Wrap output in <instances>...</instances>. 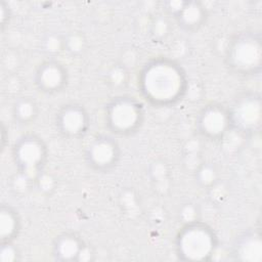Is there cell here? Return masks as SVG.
Instances as JSON below:
<instances>
[{"mask_svg": "<svg viewBox=\"0 0 262 262\" xmlns=\"http://www.w3.org/2000/svg\"><path fill=\"white\" fill-rule=\"evenodd\" d=\"M39 113L38 102L30 95H23L16 98L11 107V117L14 123L19 126L33 124L37 120Z\"/></svg>", "mask_w": 262, "mask_h": 262, "instance_id": "obj_15", "label": "cell"}, {"mask_svg": "<svg viewBox=\"0 0 262 262\" xmlns=\"http://www.w3.org/2000/svg\"><path fill=\"white\" fill-rule=\"evenodd\" d=\"M230 259L242 262L262 261V238L259 228H249L241 232L230 247Z\"/></svg>", "mask_w": 262, "mask_h": 262, "instance_id": "obj_13", "label": "cell"}, {"mask_svg": "<svg viewBox=\"0 0 262 262\" xmlns=\"http://www.w3.org/2000/svg\"><path fill=\"white\" fill-rule=\"evenodd\" d=\"M193 178L202 189L213 188L219 179L218 168L212 162H204L196 167Z\"/></svg>", "mask_w": 262, "mask_h": 262, "instance_id": "obj_16", "label": "cell"}, {"mask_svg": "<svg viewBox=\"0 0 262 262\" xmlns=\"http://www.w3.org/2000/svg\"><path fill=\"white\" fill-rule=\"evenodd\" d=\"M164 7L167 17H170L185 33H196L207 24L209 18L208 9L201 1H168L164 3Z\"/></svg>", "mask_w": 262, "mask_h": 262, "instance_id": "obj_10", "label": "cell"}, {"mask_svg": "<svg viewBox=\"0 0 262 262\" xmlns=\"http://www.w3.org/2000/svg\"><path fill=\"white\" fill-rule=\"evenodd\" d=\"M231 131L244 137H252L259 133L262 121L261 95L258 92L239 93L228 106Z\"/></svg>", "mask_w": 262, "mask_h": 262, "instance_id": "obj_6", "label": "cell"}, {"mask_svg": "<svg viewBox=\"0 0 262 262\" xmlns=\"http://www.w3.org/2000/svg\"><path fill=\"white\" fill-rule=\"evenodd\" d=\"M21 259V252L15 242L0 244V261L17 262Z\"/></svg>", "mask_w": 262, "mask_h": 262, "instance_id": "obj_19", "label": "cell"}, {"mask_svg": "<svg viewBox=\"0 0 262 262\" xmlns=\"http://www.w3.org/2000/svg\"><path fill=\"white\" fill-rule=\"evenodd\" d=\"M11 158L17 175L34 186L38 177L45 171L48 147L38 134L27 132L14 140Z\"/></svg>", "mask_w": 262, "mask_h": 262, "instance_id": "obj_5", "label": "cell"}, {"mask_svg": "<svg viewBox=\"0 0 262 262\" xmlns=\"http://www.w3.org/2000/svg\"><path fill=\"white\" fill-rule=\"evenodd\" d=\"M91 125L87 108L79 102H66L54 115L56 132L66 139L77 140L87 135Z\"/></svg>", "mask_w": 262, "mask_h": 262, "instance_id": "obj_9", "label": "cell"}, {"mask_svg": "<svg viewBox=\"0 0 262 262\" xmlns=\"http://www.w3.org/2000/svg\"><path fill=\"white\" fill-rule=\"evenodd\" d=\"M218 247L216 231L201 219L182 224L174 238L175 255L178 260L185 262L210 261Z\"/></svg>", "mask_w": 262, "mask_h": 262, "instance_id": "obj_3", "label": "cell"}, {"mask_svg": "<svg viewBox=\"0 0 262 262\" xmlns=\"http://www.w3.org/2000/svg\"><path fill=\"white\" fill-rule=\"evenodd\" d=\"M224 64L242 78L259 76L262 69V38L259 31L243 30L233 34L224 50Z\"/></svg>", "mask_w": 262, "mask_h": 262, "instance_id": "obj_2", "label": "cell"}, {"mask_svg": "<svg viewBox=\"0 0 262 262\" xmlns=\"http://www.w3.org/2000/svg\"><path fill=\"white\" fill-rule=\"evenodd\" d=\"M137 89L141 98L154 107H171L179 103L188 89L183 67L168 56L146 60L137 75Z\"/></svg>", "mask_w": 262, "mask_h": 262, "instance_id": "obj_1", "label": "cell"}, {"mask_svg": "<svg viewBox=\"0 0 262 262\" xmlns=\"http://www.w3.org/2000/svg\"><path fill=\"white\" fill-rule=\"evenodd\" d=\"M144 120V104L132 95L114 96L103 108L105 128L114 136L129 137L136 134L143 126Z\"/></svg>", "mask_w": 262, "mask_h": 262, "instance_id": "obj_4", "label": "cell"}, {"mask_svg": "<svg viewBox=\"0 0 262 262\" xmlns=\"http://www.w3.org/2000/svg\"><path fill=\"white\" fill-rule=\"evenodd\" d=\"M70 82L67 66L57 58H46L35 69L33 83L45 95H56L64 91Z\"/></svg>", "mask_w": 262, "mask_h": 262, "instance_id": "obj_12", "label": "cell"}, {"mask_svg": "<svg viewBox=\"0 0 262 262\" xmlns=\"http://www.w3.org/2000/svg\"><path fill=\"white\" fill-rule=\"evenodd\" d=\"M19 212L10 204L0 206V244L12 243L17 239L21 231Z\"/></svg>", "mask_w": 262, "mask_h": 262, "instance_id": "obj_14", "label": "cell"}, {"mask_svg": "<svg viewBox=\"0 0 262 262\" xmlns=\"http://www.w3.org/2000/svg\"><path fill=\"white\" fill-rule=\"evenodd\" d=\"M51 256L59 262H86L95 259V251L80 233L67 230L53 238Z\"/></svg>", "mask_w": 262, "mask_h": 262, "instance_id": "obj_11", "label": "cell"}, {"mask_svg": "<svg viewBox=\"0 0 262 262\" xmlns=\"http://www.w3.org/2000/svg\"><path fill=\"white\" fill-rule=\"evenodd\" d=\"M177 215H178L179 221L182 224L191 222V221L200 219V208H199L198 204L188 202V203L181 205Z\"/></svg>", "mask_w": 262, "mask_h": 262, "instance_id": "obj_20", "label": "cell"}, {"mask_svg": "<svg viewBox=\"0 0 262 262\" xmlns=\"http://www.w3.org/2000/svg\"><path fill=\"white\" fill-rule=\"evenodd\" d=\"M43 51L48 55L47 58H56L60 51H64V36L47 35L43 40Z\"/></svg>", "mask_w": 262, "mask_h": 262, "instance_id": "obj_17", "label": "cell"}, {"mask_svg": "<svg viewBox=\"0 0 262 262\" xmlns=\"http://www.w3.org/2000/svg\"><path fill=\"white\" fill-rule=\"evenodd\" d=\"M0 8H1V29H2V31H4L5 27L10 21L11 9H10L9 5L5 1H1Z\"/></svg>", "mask_w": 262, "mask_h": 262, "instance_id": "obj_21", "label": "cell"}, {"mask_svg": "<svg viewBox=\"0 0 262 262\" xmlns=\"http://www.w3.org/2000/svg\"><path fill=\"white\" fill-rule=\"evenodd\" d=\"M122 156L121 146L111 133H98L86 144L83 159L86 166L96 173H108L116 169Z\"/></svg>", "mask_w": 262, "mask_h": 262, "instance_id": "obj_7", "label": "cell"}, {"mask_svg": "<svg viewBox=\"0 0 262 262\" xmlns=\"http://www.w3.org/2000/svg\"><path fill=\"white\" fill-rule=\"evenodd\" d=\"M85 48V39L82 34L72 33L68 36H64V51L69 54L76 56L82 53Z\"/></svg>", "mask_w": 262, "mask_h": 262, "instance_id": "obj_18", "label": "cell"}, {"mask_svg": "<svg viewBox=\"0 0 262 262\" xmlns=\"http://www.w3.org/2000/svg\"><path fill=\"white\" fill-rule=\"evenodd\" d=\"M194 127L196 133L208 141L222 140L231 131L228 106L220 102L205 104L195 117Z\"/></svg>", "mask_w": 262, "mask_h": 262, "instance_id": "obj_8", "label": "cell"}]
</instances>
